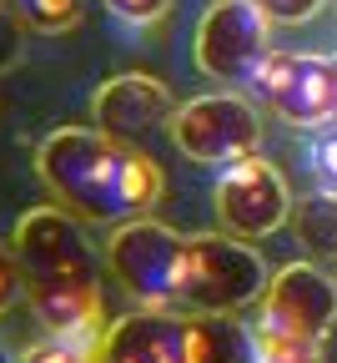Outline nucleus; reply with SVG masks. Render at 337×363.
<instances>
[{
    "label": "nucleus",
    "mask_w": 337,
    "mask_h": 363,
    "mask_svg": "<svg viewBox=\"0 0 337 363\" xmlns=\"http://www.w3.org/2000/svg\"><path fill=\"white\" fill-rule=\"evenodd\" d=\"M35 177L76 222L121 227L152 217L166 192V177L152 152L96 131V126H61L35 147Z\"/></svg>",
    "instance_id": "nucleus-1"
},
{
    "label": "nucleus",
    "mask_w": 337,
    "mask_h": 363,
    "mask_svg": "<svg viewBox=\"0 0 337 363\" xmlns=\"http://www.w3.org/2000/svg\"><path fill=\"white\" fill-rule=\"evenodd\" d=\"M11 247L25 267V298L40 328L91 348L106 328V303H101V262H96L81 222L66 207H35L16 222Z\"/></svg>",
    "instance_id": "nucleus-2"
},
{
    "label": "nucleus",
    "mask_w": 337,
    "mask_h": 363,
    "mask_svg": "<svg viewBox=\"0 0 337 363\" xmlns=\"http://www.w3.org/2000/svg\"><path fill=\"white\" fill-rule=\"evenodd\" d=\"M267 288L262 257L227 233H191L181 247L176 313H242Z\"/></svg>",
    "instance_id": "nucleus-3"
},
{
    "label": "nucleus",
    "mask_w": 337,
    "mask_h": 363,
    "mask_svg": "<svg viewBox=\"0 0 337 363\" xmlns=\"http://www.w3.org/2000/svg\"><path fill=\"white\" fill-rule=\"evenodd\" d=\"M181 247L186 233L156 222V217H136L111 227L106 242V272L111 283L141 303V308H171L176 313V283H181Z\"/></svg>",
    "instance_id": "nucleus-4"
},
{
    "label": "nucleus",
    "mask_w": 337,
    "mask_h": 363,
    "mask_svg": "<svg viewBox=\"0 0 337 363\" xmlns=\"http://www.w3.org/2000/svg\"><path fill=\"white\" fill-rule=\"evenodd\" d=\"M171 147L202 167H232L262 147V116L236 91L197 96L171 116Z\"/></svg>",
    "instance_id": "nucleus-5"
},
{
    "label": "nucleus",
    "mask_w": 337,
    "mask_h": 363,
    "mask_svg": "<svg viewBox=\"0 0 337 363\" xmlns=\"http://www.w3.org/2000/svg\"><path fill=\"white\" fill-rule=\"evenodd\" d=\"M212 202H217L222 233L236 238V242H262V238H272L277 227L292 217L287 177L267 157H257V152L242 157V162H232V167H222Z\"/></svg>",
    "instance_id": "nucleus-6"
},
{
    "label": "nucleus",
    "mask_w": 337,
    "mask_h": 363,
    "mask_svg": "<svg viewBox=\"0 0 337 363\" xmlns=\"http://www.w3.org/2000/svg\"><path fill=\"white\" fill-rule=\"evenodd\" d=\"M257 303H262L257 333L322 343L337 323V278H327L317 262H287L267 278Z\"/></svg>",
    "instance_id": "nucleus-7"
},
{
    "label": "nucleus",
    "mask_w": 337,
    "mask_h": 363,
    "mask_svg": "<svg viewBox=\"0 0 337 363\" xmlns=\"http://www.w3.org/2000/svg\"><path fill=\"white\" fill-rule=\"evenodd\" d=\"M272 51V21L257 0H212L197 21V66L212 81H252Z\"/></svg>",
    "instance_id": "nucleus-8"
},
{
    "label": "nucleus",
    "mask_w": 337,
    "mask_h": 363,
    "mask_svg": "<svg viewBox=\"0 0 337 363\" xmlns=\"http://www.w3.org/2000/svg\"><path fill=\"white\" fill-rule=\"evenodd\" d=\"M252 91L292 126H332V61L297 56V51H267L252 76Z\"/></svg>",
    "instance_id": "nucleus-9"
},
{
    "label": "nucleus",
    "mask_w": 337,
    "mask_h": 363,
    "mask_svg": "<svg viewBox=\"0 0 337 363\" xmlns=\"http://www.w3.org/2000/svg\"><path fill=\"white\" fill-rule=\"evenodd\" d=\"M181 111L176 101V91L152 76V71H121L111 81L96 86V96H91V121L96 131H106L116 136V142H141V136H152L156 126H171V116Z\"/></svg>",
    "instance_id": "nucleus-10"
},
{
    "label": "nucleus",
    "mask_w": 337,
    "mask_h": 363,
    "mask_svg": "<svg viewBox=\"0 0 337 363\" xmlns=\"http://www.w3.org/2000/svg\"><path fill=\"white\" fill-rule=\"evenodd\" d=\"M176 318L171 308H136L101 328L91 343L96 363H176Z\"/></svg>",
    "instance_id": "nucleus-11"
},
{
    "label": "nucleus",
    "mask_w": 337,
    "mask_h": 363,
    "mask_svg": "<svg viewBox=\"0 0 337 363\" xmlns=\"http://www.w3.org/2000/svg\"><path fill=\"white\" fill-rule=\"evenodd\" d=\"M176 363H257V338L236 323V313H181Z\"/></svg>",
    "instance_id": "nucleus-12"
},
{
    "label": "nucleus",
    "mask_w": 337,
    "mask_h": 363,
    "mask_svg": "<svg viewBox=\"0 0 337 363\" xmlns=\"http://www.w3.org/2000/svg\"><path fill=\"white\" fill-rule=\"evenodd\" d=\"M292 233L312 257H337V192L317 187L302 202H292Z\"/></svg>",
    "instance_id": "nucleus-13"
},
{
    "label": "nucleus",
    "mask_w": 337,
    "mask_h": 363,
    "mask_svg": "<svg viewBox=\"0 0 337 363\" xmlns=\"http://www.w3.org/2000/svg\"><path fill=\"white\" fill-rule=\"evenodd\" d=\"M16 11L30 30H45V35L81 26V0H16Z\"/></svg>",
    "instance_id": "nucleus-14"
},
{
    "label": "nucleus",
    "mask_w": 337,
    "mask_h": 363,
    "mask_svg": "<svg viewBox=\"0 0 337 363\" xmlns=\"http://www.w3.org/2000/svg\"><path fill=\"white\" fill-rule=\"evenodd\" d=\"M257 363H327V358H322V343H297V338L257 333Z\"/></svg>",
    "instance_id": "nucleus-15"
},
{
    "label": "nucleus",
    "mask_w": 337,
    "mask_h": 363,
    "mask_svg": "<svg viewBox=\"0 0 337 363\" xmlns=\"http://www.w3.org/2000/svg\"><path fill=\"white\" fill-rule=\"evenodd\" d=\"M307 167H312V182H317V187L337 192V121H332V126H317L312 152H307Z\"/></svg>",
    "instance_id": "nucleus-16"
},
{
    "label": "nucleus",
    "mask_w": 337,
    "mask_h": 363,
    "mask_svg": "<svg viewBox=\"0 0 337 363\" xmlns=\"http://www.w3.org/2000/svg\"><path fill=\"white\" fill-rule=\"evenodd\" d=\"M25 30H30V26L21 21L16 6H0V76L21 66V56H25Z\"/></svg>",
    "instance_id": "nucleus-17"
},
{
    "label": "nucleus",
    "mask_w": 337,
    "mask_h": 363,
    "mask_svg": "<svg viewBox=\"0 0 337 363\" xmlns=\"http://www.w3.org/2000/svg\"><path fill=\"white\" fill-rule=\"evenodd\" d=\"M21 298H25V267H21L11 242H0V318H6Z\"/></svg>",
    "instance_id": "nucleus-18"
},
{
    "label": "nucleus",
    "mask_w": 337,
    "mask_h": 363,
    "mask_svg": "<svg viewBox=\"0 0 337 363\" xmlns=\"http://www.w3.org/2000/svg\"><path fill=\"white\" fill-rule=\"evenodd\" d=\"M101 6L116 16V21H126V26H156L176 0H101Z\"/></svg>",
    "instance_id": "nucleus-19"
},
{
    "label": "nucleus",
    "mask_w": 337,
    "mask_h": 363,
    "mask_svg": "<svg viewBox=\"0 0 337 363\" xmlns=\"http://www.w3.org/2000/svg\"><path fill=\"white\" fill-rule=\"evenodd\" d=\"M21 363H96V358H91V348H81V343L45 338V343L25 348V353H21Z\"/></svg>",
    "instance_id": "nucleus-20"
},
{
    "label": "nucleus",
    "mask_w": 337,
    "mask_h": 363,
    "mask_svg": "<svg viewBox=\"0 0 337 363\" xmlns=\"http://www.w3.org/2000/svg\"><path fill=\"white\" fill-rule=\"evenodd\" d=\"M257 6L267 11L272 26H302V21H312L327 6V0H257Z\"/></svg>",
    "instance_id": "nucleus-21"
},
{
    "label": "nucleus",
    "mask_w": 337,
    "mask_h": 363,
    "mask_svg": "<svg viewBox=\"0 0 337 363\" xmlns=\"http://www.w3.org/2000/svg\"><path fill=\"white\" fill-rule=\"evenodd\" d=\"M332 61V121H337V56H327Z\"/></svg>",
    "instance_id": "nucleus-22"
},
{
    "label": "nucleus",
    "mask_w": 337,
    "mask_h": 363,
    "mask_svg": "<svg viewBox=\"0 0 337 363\" xmlns=\"http://www.w3.org/2000/svg\"><path fill=\"white\" fill-rule=\"evenodd\" d=\"M0 6H16V0H0Z\"/></svg>",
    "instance_id": "nucleus-23"
}]
</instances>
